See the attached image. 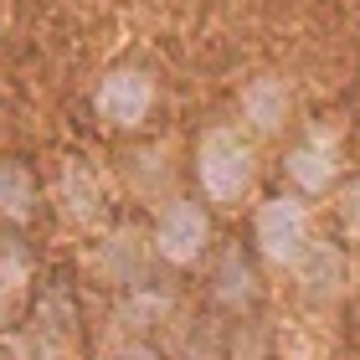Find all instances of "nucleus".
Wrapping results in <instances>:
<instances>
[{
	"label": "nucleus",
	"mask_w": 360,
	"mask_h": 360,
	"mask_svg": "<svg viewBox=\"0 0 360 360\" xmlns=\"http://www.w3.org/2000/svg\"><path fill=\"white\" fill-rule=\"evenodd\" d=\"M195 186L217 211H237L257 186V150L232 124H217L195 139Z\"/></svg>",
	"instance_id": "nucleus-1"
},
{
	"label": "nucleus",
	"mask_w": 360,
	"mask_h": 360,
	"mask_svg": "<svg viewBox=\"0 0 360 360\" xmlns=\"http://www.w3.org/2000/svg\"><path fill=\"white\" fill-rule=\"evenodd\" d=\"M252 248L257 257H268L273 268H288V273L304 263V252L314 248V217H309L304 195L278 191L252 211Z\"/></svg>",
	"instance_id": "nucleus-2"
},
{
	"label": "nucleus",
	"mask_w": 360,
	"mask_h": 360,
	"mask_svg": "<svg viewBox=\"0 0 360 360\" xmlns=\"http://www.w3.org/2000/svg\"><path fill=\"white\" fill-rule=\"evenodd\" d=\"M150 252L165 268H191L211 252V211L191 195H170L150 221Z\"/></svg>",
	"instance_id": "nucleus-3"
},
{
	"label": "nucleus",
	"mask_w": 360,
	"mask_h": 360,
	"mask_svg": "<svg viewBox=\"0 0 360 360\" xmlns=\"http://www.w3.org/2000/svg\"><path fill=\"white\" fill-rule=\"evenodd\" d=\"M93 273L113 283L119 293L139 288V283H155V252H150V232H134V226H119V232H108L98 242L93 252Z\"/></svg>",
	"instance_id": "nucleus-4"
},
{
	"label": "nucleus",
	"mask_w": 360,
	"mask_h": 360,
	"mask_svg": "<svg viewBox=\"0 0 360 360\" xmlns=\"http://www.w3.org/2000/svg\"><path fill=\"white\" fill-rule=\"evenodd\" d=\"M93 108L108 129H139L155 108V83L139 68H113L93 93Z\"/></svg>",
	"instance_id": "nucleus-5"
},
{
	"label": "nucleus",
	"mask_w": 360,
	"mask_h": 360,
	"mask_svg": "<svg viewBox=\"0 0 360 360\" xmlns=\"http://www.w3.org/2000/svg\"><path fill=\"white\" fill-rule=\"evenodd\" d=\"M283 170H288L293 186H299V195L335 191V180H340V139L324 134V129H309V134L283 155Z\"/></svg>",
	"instance_id": "nucleus-6"
},
{
	"label": "nucleus",
	"mask_w": 360,
	"mask_h": 360,
	"mask_svg": "<svg viewBox=\"0 0 360 360\" xmlns=\"http://www.w3.org/2000/svg\"><path fill=\"white\" fill-rule=\"evenodd\" d=\"M211 299L232 314H248V309L263 299V278H257V263L242 242H226L211 263Z\"/></svg>",
	"instance_id": "nucleus-7"
},
{
	"label": "nucleus",
	"mask_w": 360,
	"mask_h": 360,
	"mask_svg": "<svg viewBox=\"0 0 360 360\" xmlns=\"http://www.w3.org/2000/svg\"><path fill=\"white\" fill-rule=\"evenodd\" d=\"M37 217V175L26 160H0V226H26Z\"/></svg>",
	"instance_id": "nucleus-8"
},
{
	"label": "nucleus",
	"mask_w": 360,
	"mask_h": 360,
	"mask_svg": "<svg viewBox=\"0 0 360 360\" xmlns=\"http://www.w3.org/2000/svg\"><path fill=\"white\" fill-rule=\"evenodd\" d=\"M242 119H248L257 134H278L288 119V88L283 77H252L242 88Z\"/></svg>",
	"instance_id": "nucleus-9"
},
{
	"label": "nucleus",
	"mask_w": 360,
	"mask_h": 360,
	"mask_svg": "<svg viewBox=\"0 0 360 360\" xmlns=\"http://www.w3.org/2000/svg\"><path fill=\"white\" fill-rule=\"evenodd\" d=\"M170 314H175V293L160 288V283H139L119 299V319L134 330V340H144V330H155V324L170 319Z\"/></svg>",
	"instance_id": "nucleus-10"
},
{
	"label": "nucleus",
	"mask_w": 360,
	"mask_h": 360,
	"mask_svg": "<svg viewBox=\"0 0 360 360\" xmlns=\"http://www.w3.org/2000/svg\"><path fill=\"white\" fill-rule=\"evenodd\" d=\"M31 273H37V257H31L26 237L15 226H0V304L6 299H21Z\"/></svg>",
	"instance_id": "nucleus-11"
},
{
	"label": "nucleus",
	"mask_w": 360,
	"mask_h": 360,
	"mask_svg": "<svg viewBox=\"0 0 360 360\" xmlns=\"http://www.w3.org/2000/svg\"><path fill=\"white\" fill-rule=\"evenodd\" d=\"M293 278H299V283L314 293H324V299H330V293H340V278H345V257H340V248L335 242H319L314 237V248L304 252V263L293 268Z\"/></svg>",
	"instance_id": "nucleus-12"
},
{
	"label": "nucleus",
	"mask_w": 360,
	"mask_h": 360,
	"mask_svg": "<svg viewBox=\"0 0 360 360\" xmlns=\"http://www.w3.org/2000/svg\"><path fill=\"white\" fill-rule=\"evenodd\" d=\"M226 324L221 319H186V330H180V345H175V360H226Z\"/></svg>",
	"instance_id": "nucleus-13"
},
{
	"label": "nucleus",
	"mask_w": 360,
	"mask_h": 360,
	"mask_svg": "<svg viewBox=\"0 0 360 360\" xmlns=\"http://www.w3.org/2000/svg\"><path fill=\"white\" fill-rule=\"evenodd\" d=\"M57 195H62V211H68L72 221H93L98 206H103V201H98V180H93L88 165H68V170H62Z\"/></svg>",
	"instance_id": "nucleus-14"
},
{
	"label": "nucleus",
	"mask_w": 360,
	"mask_h": 360,
	"mask_svg": "<svg viewBox=\"0 0 360 360\" xmlns=\"http://www.w3.org/2000/svg\"><path fill=\"white\" fill-rule=\"evenodd\" d=\"M335 217H340V237H345V248H360V180H350V186L340 191Z\"/></svg>",
	"instance_id": "nucleus-15"
},
{
	"label": "nucleus",
	"mask_w": 360,
	"mask_h": 360,
	"mask_svg": "<svg viewBox=\"0 0 360 360\" xmlns=\"http://www.w3.org/2000/svg\"><path fill=\"white\" fill-rule=\"evenodd\" d=\"M103 360H165V350L150 345V340H134V335H129V340H119Z\"/></svg>",
	"instance_id": "nucleus-16"
},
{
	"label": "nucleus",
	"mask_w": 360,
	"mask_h": 360,
	"mask_svg": "<svg viewBox=\"0 0 360 360\" xmlns=\"http://www.w3.org/2000/svg\"><path fill=\"white\" fill-rule=\"evenodd\" d=\"M355 340H360V299H355Z\"/></svg>",
	"instance_id": "nucleus-17"
}]
</instances>
